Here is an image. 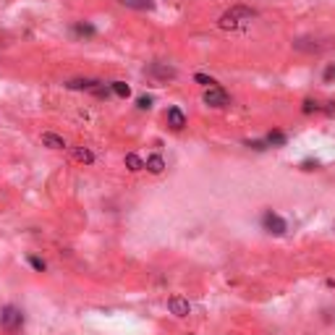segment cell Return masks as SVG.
Instances as JSON below:
<instances>
[{"label":"cell","instance_id":"1","mask_svg":"<svg viewBox=\"0 0 335 335\" xmlns=\"http://www.w3.org/2000/svg\"><path fill=\"white\" fill-rule=\"evenodd\" d=\"M259 14L254 8H249V6H230L225 14L217 19V27L220 29H225V32H238V29H246L254 19H257Z\"/></svg>","mask_w":335,"mask_h":335},{"label":"cell","instance_id":"2","mask_svg":"<svg viewBox=\"0 0 335 335\" xmlns=\"http://www.w3.org/2000/svg\"><path fill=\"white\" fill-rule=\"evenodd\" d=\"M21 325H24V311H21L19 306L6 304L3 309H0V327H3L6 332H16Z\"/></svg>","mask_w":335,"mask_h":335},{"label":"cell","instance_id":"3","mask_svg":"<svg viewBox=\"0 0 335 335\" xmlns=\"http://www.w3.org/2000/svg\"><path fill=\"white\" fill-rule=\"evenodd\" d=\"M262 228L267 230L270 236H285V230H288V223L283 220V217L278 212H272V210H264L262 212Z\"/></svg>","mask_w":335,"mask_h":335},{"label":"cell","instance_id":"4","mask_svg":"<svg viewBox=\"0 0 335 335\" xmlns=\"http://www.w3.org/2000/svg\"><path fill=\"white\" fill-rule=\"evenodd\" d=\"M204 105H210V108H228L230 105V95L217 84V87H210V89H204Z\"/></svg>","mask_w":335,"mask_h":335},{"label":"cell","instance_id":"5","mask_svg":"<svg viewBox=\"0 0 335 335\" xmlns=\"http://www.w3.org/2000/svg\"><path fill=\"white\" fill-rule=\"evenodd\" d=\"M147 74L152 76V79H157V82H170V79H176V68L168 66V63L155 61V63L147 66Z\"/></svg>","mask_w":335,"mask_h":335},{"label":"cell","instance_id":"6","mask_svg":"<svg viewBox=\"0 0 335 335\" xmlns=\"http://www.w3.org/2000/svg\"><path fill=\"white\" fill-rule=\"evenodd\" d=\"M168 309H170V314H176V317H189L191 314V304L183 296H170L168 298Z\"/></svg>","mask_w":335,"mask_h":335},{"label":"cell","instance_id":"7","mask_svg":"<svg viewBox=\"0 0 335 335\" xmlns=\"http://www.w3.org/2000/svg\"><path fill=\"white\" fill-rule=\"evenodd\" d=\"M165 121H168V126L173 131H183V126H186V113H183L181 108H168Z\"/></svg>","mask_w":335,"mask_h":335},{"label":"cell","instance_id":"8","mask_svg":"<svg viewBox=\"0 0 335 335\" xmlns=\"http://www.w3.org/2000/svg\"><path fill=\"white\" fill-rule=\"evenodd\" d=\"M74 37H84V40H92V37H97V27L92 24V21H74Z\"/></svg>","mask_w":335,"mask_h":335},{"label":"cell","instance_id":"9","mask_svg":"<svg viewBox=\"0 0 335 335\" xmlns=\"http://www.w3.org/2000/svg\"><path fill=\"white\" fill-rule=\"evenodd\" d=\"M144 168L149 170V173H152V176H160V173H163L165 170V160H163V155H149L147 160H144Z\"/></svg>","mask_w":335,"mask_h":335},{"label":"cell","instance_id":"10","mask_svg":"<svg viewBox=\"0 0 335 335\" xmlns=\"http://www.w3.org/2000/svg\"><path fill=\"white\" fill-rule=\"evenodd\" d=\"M42 144L48 147V149H66V147H68L63 136H61V134H53V131H45V134H42Z\"/></svg>","mask_w":335,"mask_h":335},{"label":"cell","instance_id":"11","mask_svg":"<svg viewBox=\"0 0 335 335\" xmlns=\"http://www.w3.org/2000/svg\"><path fill=\"white\" fill-rule=\"evenodd\" d=\"M97 79H68L66 82V89H74V92H89L95 87Z\"/></svg>","mask_w":335,"mask_h":335},{"label":"cell","instance_id":"12","mask_svg":"<svg viewBox=\"0 0 335 335\" xmlns=\"http://www.w3.org/2000/svg\"><path fill=\"white\" fill-rule=\"evenodd\" d=\"M118 3L131 11H152L155 8V0H118Z\"/></svg>","mask_w":335,"mask_h":335},{"label":"cell","instance_id":"13","mask_svg":"<svg viewBox=\"0 0 335 335\" xmlns=\"http://www.w3.org/2000/svg\"><path fill=\"white\" fill-rule=\"evenodd\" d=\"M123 163H126V168H129L131 173H139V170H144V160L136 155V152H129L123 157Z\"/></svg>","mask_w":335,"mask_h":335},{"label":"cell","instance_id":"14","mask_svg":"<svg viewBox=\"0 0 335 335\" xmlns=\"http://www.w3.org/2000/svg\"><path fill=\"white\" fill-rule=\"evenodd\" d=\"M264 142H267V147H285V142H288V136L283 134V131H270L267 136H264Z\"/></svg>","mask_w":335,"mask_h":335},{"label":"cell","instance_id":"15","mask_svg":"<svg viewBox=\"0 0 335 335\" xmlns=\"http://www.w3.org/2000/svg\"><path fill=\"white\" fill-rule=\"evenodd\" d=\"M74 157L79 160V163H84V165H92V163H95V155H92L89 147H74Z\"/></svg>","mask_w":335,"mask_h":335},{"label":"cell","instance_id":"16","mask_svg":"<svg viewBox=\"0 0 335 335\" xmlns=\"http://www.w3.org/2000/svg\"><path fill=\"white\" fill-rule=\"evenodd\" d=\"M110 92H113V95H115V97H121V100H126V97H129V95H131V87H129V84H126V82H113V84H110Z\"/></svg>","mask_w":335,"mask_h":335},{"label":"cell","instance_id":"17","mask_svg":"<svg viewBox=\"0 0 335 335\" xmlns=\"http://www.w3.org/2000/svg\"><path fill=\"white\" fill-rule=\"evenodd\" d=\"M89 92H92L95 97H100V100H108V97L113 95V92H110V84H102V82H95V87H92Z\"/></svg>","mask_w":335,"mask_h":335},{"label":"cell","instance_id":"18","mask_svg":"<svg viewBox=\"0 0 335 335\" xmlns=\"http://www.w3.org/2000/svg\"><path fill=\"white\" fill-rule=\"evenodd\" d=\"M322 110V105H319V102L317 100H311V97H306L304 102H301V113L304 115H311V113H319Z\"/></svg>","mask_w":335,"mask_h":335},{"label":"cell","instance_id":"19","mask_svg":"<svg viewBox=\"0 0 335 335\" xmlns=\"http://www.w3.org/2000/svg\"><path fill=\"white\" fill-rule=\"evenodd\" d=\"M27 262L32 264V270H37V272H45V270H48V262H45L42 257H37V254H29Z\"/></svg>","mask_w":335,"mask_h":335},{"label":"cell","instance_id":"20","mask_svg":"<svg viewBox=\"0 0 335 335\" xmlns=\"http://www.w3.org/2000/svg\"><path fill=\"white\" fill-rule=\"evenodd\" d=\"M194 82L199 84V87H204V89H210V87H217V82L210 76V74H194Z\"/></svg>","mask_w":335,"mask_h":335},{"label":"cell","instance_id":"21","mask_svg":"<svg viewBox=\"0 0 335 335\" xmlns=\"http://www.w3.org/2000/svg\"><path fill=\"white\" fill-rule=\"evenodd\" d=\"M246 147H249V149H257V152H264V149H267V142H264V139H254V142H251V139H249Z\"/></svg>","mask_w":335,"mask_h":335},{"label":"cell","instance_id":"22","mask_svg":"<svg viewBox=\"0 0 335 335\" xmlns=\"http://www.w3.org/2000/svg\"><path fill=\"white\" fill-rule=\"evenodd\" d=\"M136 108H139V110H149V108H152V97H149V95H142L139 100H136Z\"/></svg>","mask_w":335,"mask_h":335},{"label":"cell","instance_id":"23","mask_svg":"<svg viewBox=\"0 0 335 335\" xmlns=\"http://www.w3.org/2000/svg\"><path fill=\"white\" fill-rule=\"evenodd\" d=\"M322 79H325V84L332 82V79H335V63H327V68H325V74H322Z\"/></svg>","mask_w":335,"mask_h":335},{"label":"cell","instance_id":"24","mask_svg":"<svg viewBox=\"0 0 335 335\" xmlns=\"http://www.w3.org/2000/svg\"><path fill=\"white\" fill-rule=\"evenodd\" d=\"M317 168H319L317 160H304V163H301V170H317Z\"/></svg>","mask_w":335,"mask_h":335},{"label":"cell","instance_id":"25","mask_svg":"<svg viewBox=\"0 0 335 335\" xmlns=\"http://www.w3.org/2000/svg\"><path fill=\"white\" fill-rule=\"evenodd\" d=\"M322 110H325L327 115H335V102H327V105H325V108H322Z\"/></svg>","mask_w":335,"mask_h":335}]
</instances>
